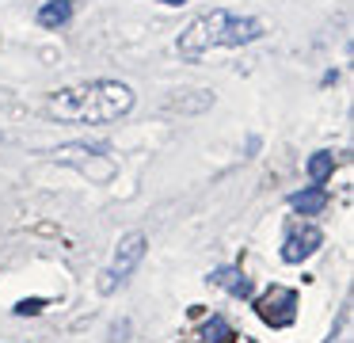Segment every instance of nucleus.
<instances>
[{"label": "nucleus", "mask_w": 354, "mask_h": 343, "mask_svg": "<svg viewBox=\"0 0 354 343\" xmlns=\"http://www.w3.org/2000/svg\"><path fill=\"white\" fill-rule=\"evenodd\" d=\"M331 172H335V152H313L308 157V179H313V187H320Z\"/></svg>", "instance_id": "6e6552de"}, {"label": "nucleus", "mask_w": 354, "mask_h": 343, "mask_svg": "<svg viewBox=\"0 0 354 343\" xmlns=\"http://www.w3.org/2000/svg\"><path fill=\"white\" fill-rule=\"evenodd\" d=\"M259 35H263V23L255 15H232L225 8H214V12L187 23V30L179 35V53L187 61H198L214 46H244V42H255Z\"/></svg>", "instance_id": "f03ea898"}, {"label": "nucleus", "mask_w": 354, "mask_h": 343, "mask_svg": "<svg viewBox=\"0 0 354 343\" xmlns=\"http://www.w3.org/2000/svg\"><path fill=\"white\" fill-rule=\"evenodd\" d=\"M141 256H145V233H126L122 240H118V248H115V259H111V267L103 271V279H100V290H103V294H111L118 282L130 279L133 267L141 263Z\"/></svg>", "instance_id": "7ed1b4c3"}, {"label": "nucleus", "mask_w": 354, "mask_h": 343, "mask_svg": "<svg viewBox=\"0 0 354 343\" xmlns=\"http://www.w3.org/2000/svg\"><path fill=\"white\" fill-rule=\"evenodd\" d=\"M320 240H324L320 229H313V225H308V229H293V233L286 236V244H282V259H286V263H301L305 256H313V252L320 248Z\"/></svg>", "instance_id": "39448f33"}, {"label": "nucleus", "mask_w": 354, "mask_h": 343, "mask_svg": "<svg viewBox=\"0 0 354 343\" xmlns=\"http://www.w3.org/2000/svg\"><path fill=\"white\" fill-rule=\"evenodd\" d=\"M164 4H183V0H164Z\"/></svg>", "instance_id": "9d476101"}, {"label": "nucleus", "mask_w": 354, "mask_h": 343, "mask_svg": "<svg viewBox=\"0 0 354 343\" xmlns=\"http://www.w3.org/2000/svg\"><path fill=\"white\" fill-rule=\"evenodd\" d=\"M214 282H221V286H229L232 294H248V282L240 279V271H232V267H225V271L214 274Z\"/></svg>", "instance_id": "1a4fd4ad"}, {"label": "nucleus", "mask_w": 354, "mask_h": 343, "mask_svg": "<svg viewBox=\"0 0 354 343\" xmlns=\"http://www.w3.org/2000/svg\"><path fill=\"white\" fill-rule=\"evenodd\" d=\"M133 107V88L122 80H88L62 88L46 99L54 122H115Z\"/></svg>", "instance_id": "f257e3e1"}, {"label": "nucleus", "mask_w": 354, "mask_h": 343, "mask_svg": "<svg viewBox=\"0 0 354 343\" xmlns=\"http://www.w3.org/2000/svg\"><path fill=\"white\" fill-rule=\"evenodd\" d=\"M290 202L297 213H320L324 206H328V195H324V187H308V191H297Z\"/></svg>", "instance_id": "0eeeda50"}, {"label": "nucleus", "mask_w": 354, "mask_h": 343, "mask_svg": "<svg viewBox=\"0 0 354 343\" xmlns=\"http://www.w3.org/2000/svg\"><path fill=\"white\" fill-rule=\"evenodd\" d=\"M54 160L80 168V172L95 183H107L111 175H115V160L107 157V149H92V145H65V149L54 152Z\"/></svg>", "instance_id": "20e7f679"}, {"label": "nucleus", "mask_w": 354, "mask_h": 343, "mask_svg": "<svg viewBox=\"0 0 354 343\" xmlns=\"http://www.w3.org/2000/svg\"><path fill=\"white\" fill-rule=\"evenodd\" d=\"M73 19V0H46L39 8V27H65Z\"/></svg>", "instance_id": "423d86ee"}]
</instances>
